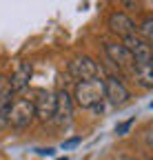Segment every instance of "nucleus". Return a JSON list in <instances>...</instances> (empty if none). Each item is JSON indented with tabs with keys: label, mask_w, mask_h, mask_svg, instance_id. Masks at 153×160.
<instances>
[{
	"label": "nucleus",
	"mask_w": 153,
	"mask_h": 160,
	"mask_svg": "<svg viewBox=\"0 0 153 160\" xmlns=\"http://www.w3.org/2000/svg\"><path fill=\"white\" fill-rule=\"evenodd\" d=\"M109 29H111V33H116L118 38H129V36H136L138 33V25L133 22V20L124 13V11H113L111 16H109Z\"/></svg>",
	"instance_id": "obj_6"
},
{
	"label": "nucleus",
	"mask_w": 153,
	"mask_h": 160,
	"mask_svg": "<svg viewBox=\"0 0 153 160\" xmlns=\"http://www.w3.org/2000/svg\"><path fill=\"white\" fill-rule=\"evenodd\" d=\"M36 120V109H33V100L29 98H16L11 100V105L7 109V127L22 131L27 129Z\"/></svg>",
	"instance_id": "obj_2"
},
{
	"label": "nucleus",
	"mask_w": 153,
	"mask_h": 160,
	"mask_svg": "<svg viewBox=\"0 0 153 160\" xmlns=\"http://www.w3.org/2000/svg\"><path fill=\"white\" fill-rule=\"evenodd\" d=\"M69 71L80 80V82H87V80H98L102 69L100 65L95 62L93 58L89 56H78V58H73L71 62H69Z\"/></svg>",
	"instance_id": "obj_3"
},
{
	"label": "nucleus",
	"mask_w": 153,
	"mask_h": 160,
	"mask_svg": "<svg viewBox=\"0 0 153 160\" xmlns=\"http://www.w3.org/2000/svg\"><path fill=\"white\" fill-rule=\"evenodd\" d=\"M104 53L109 56V60H111L113 65H118L122 69L133 67V58H131L129 49L122 42H104Z\"/></svg>",
	"instance_id": "obj_9"
},
{
	"label": "nucleus",
	"mask_w": 153,
	"mask_h": 160,
	"mask_svg": "<svg viewBox=\"0 0 153 160\" xmlns=\"http://www.w3.org/2000/svg\"><path fill=\"white\" fill-rule=\"evenodd\" d=\"M40 156H53V149H38Z\"/></svg>",
	"instance_id": "obj_17"
},
{
	"label": "nucleus",
	"mask_w": 153,
	"mask_h": 160,
	"mask_svg": "<svg viewBox=\"0 0 153 160\" xmlns=\"http://www.w3.org/2000/svg\"><path fill=\"white\" fill-rule=\"evenodd\" d=\"M138 36L144 40L146 45L153 42V18H151V16H144L142 25H138Z\"/></svg>",
	"instance_id": "obj_13"
},
{
	"label": "nucleus",
	"mask_w": 153,
	"mask_h": 160,
	"mask_svg": "<svg viewBox=\"0 0 153 160\" xmlns=\"http://www.w3.org/2000/svg\"><path fill=\"white\" fill-rule=\"evenodd\" d=\"M29 78H31V65L25 62L11 73V78H7V85H9V89L13 93H18V91H22L29 85Z\"/></svg>",
	"instance_id": "obj_10"
},
{
	"label": "nucleus",
	"mask_w": 153,
	"mask_h": 160,
	"mask_svg": "<svg viewBox=\"0 0 153 160\" xmlns=\"http://www.w3.org/2000/svg\"><path fill=\"white\" fill-rule=\"evenodd\" d=\"M80 142V138H71V140H67V142H62V149H71V147H75Z\"/></svg>",
	"instance_id": "obj_16"
},
{
	"label": "nucleus",
	"mask_w": 153,
	"mask_h": 160,
	"mask_svg": "<svg viewBox=\"0 0 153 160\" xmlns=\"http://www.w3.org/2000/svg\"><path fill=\"white\" fill-rule=\"evenodd\" d=\"M102 87H104V100H109L113 107H122L129 102L131 93L118 76H107L102 80Z\"/></svg>",
	"instance_id": "obj_4"
},
{
	"label": "nucleus",
	"mask_w": 153,
	"mask_h": 160,
	"mask_svg": "<svg viewBox=\"0 0 153 160\" xmlns=\"http://www.w3.org/2000/svg\"><path fill=\"white\" fill-rule=\"evenodd\" d=\"M131 69H133V73H136V80L144 89L153 87V65L151 62H133Z\"/></svg>",
	"instance_id": "obj_11"
},
{
	"label": "nucleus",
	"mask_w": 153,
	"mask_h": 160,
	"mask_svg": "<svg viewBox=\"0 0 153 160\" xmlns=\"http://www.w3.org/2000/svg\"><path fill=\"white\" fill-rule=\"evenodd\" d=\"M73 120V98L67 89H60L55 93V109H53V122L58 127H67Z\"/></svg>",
	"instance_id": "obj_5"
},
{
	"label": "nucleus",
	"mask_w": 153,
	"mask_h": 160,
	"mask_svg": "<svg viewBox=\"0 0 153 160\" xmlns=\"http://www.w3.org/2000/svg\"><path fill=\"white\" fill-rule=\"evenodd\" d=\"M33 109H36V118H40L42 122H51L53 109H55V93L40 91V96L33 100Z\"/></svg>",
	"instance_id": "obj_8"
},
{
	"label": "nucleus",
	"mask_w": 153,
	"mask_h": 160,
	"mask_svg": "<svg viewBox=\"0 0 153 160\" xmlns=\"http://www.w3.org/2000/svg\"><path fill=\"white\" fill-rule=\"evenodd\" d=\"M122 45L129 49V53H131V58H133V62H151V60H153L151 45H146L138 33L124 38V40H122Z\"/></svg>",
	"instance_id": "obj_7"
},
{
	"label": "nucleus",
	"mask_w": 153,
	"mask_h": 160,
	"mask_svg": "<svg viewBox=\"0 0 153 160\" xmlns=\"http://www.w3.org/2000/svg\"><path fill=\"white\" fill-rule=\"evenodd\" d=\"M118 2H120L124 9H129V11H138V9H140V0H118Z\"/></svg>",
	"instance_id": "obj_15"
},
{
	"label": "nucleus",
	"mask_w": 153,
	"mask_h": 160,
	"mask_svg": "<svg viewBox=\"0 0 153 160\" xmlns=\"http://www.w3.org/2000/svg\"><path fill=\"white\" fill-rule=\"evenodd\" d=\"M133 122H136L133 118H129V120H124V122H120V125L116 127V133H118V136H124V133L131 129V125H133Z\"/></svg>",
	"instance_id": "obj_14"
},
{
	"label": "nucleus",
	"mask_w": 153,
	"mask_h": 160,
	"mask_svg": "<svg viewBox=\"0 0 153 160\" xmlns=\"http://www.w3.org/2000/svg\"><path fill=\"white\" fill-rule=\"evenodd\" d=\"M104 100V87L102 80H87V82H78L73 91V102L82 109H102Z\"/></svg>",
	"instance_id": "obj_1"
},
{
	"label": "nucleus",
	"mask_w": 153,
	"mask_h": 160,
	"mask_svg": "<svg viewBox=\"0 0 153 160\" xmlns=\"http://www.w3.org/2000/svg\"><path fill=\"white\" fill-rule=\"evenodd\" d=\"M13 100V91L7 85V78L0 80V127H7V109Z\"/></svg>",
	"instance_id": "obj_12"
},
{
	"label": "nucleus",
	"mask_w": 153,
	"mask_h": 160,
	"mask_svg": "<svg viewBox=\"0 0 153 160\" xmlns=\"http://www.w3.org/2000/svg\"><path fill=\"white\" fill-rule=\"evenodd\" d=\"M60 160H69V158H60Z\"/></svg>",
	"instance_id": "obj_18"
}]
</instances>
